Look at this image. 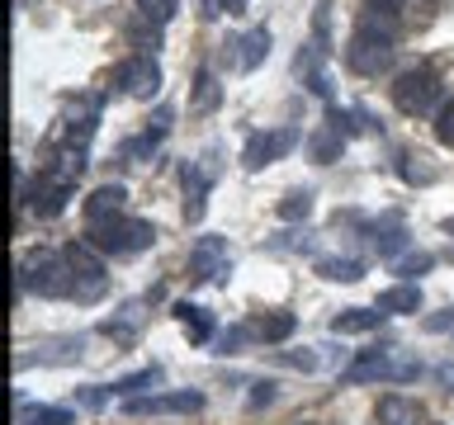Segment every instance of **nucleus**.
Wrapping results in <instances>:
<instances>
[{"mask_svg": "<svg viewBox=\"0 0 454 425\" xmlns=\"http://www.w3.org/2000/svg\"><path fill=\"white\" fill-rule=\"evenodd\" d=\"M417 374H421V359H411L397 345H379V350H364L340 374V382H411Z\"/></svg>", "mask_w": 454, "mask_h": 425, "instance_id": "3", "label": "nucleus"}, {"mask_svg": "<svg viewBox=\"0 0 454 425\" xmlns=\"http://www.w3.org/2000/svg\"><path fill=\"white\" fill-rule=\"evenodd\" d=\"M218 99H223V85H218V76L204 66L194 76V99H190V113H213L218 109Z\"/></svg>", "mask_w": 454, "mask_h": 425, "instance_id": "23", "label": "nucleus"}, {"mask_svg": "<svg viewBox=\"0 0 454 425\" xmlns=\"http://www.w3.org/2000/svg\"><path fill=\"white\" fill-rule=\"evenodd\" d=\"M67 255V265H71V279H76V303H99L109 289V279H105V260L95 255L90 241H71V246L62 251Z\"/></svg>", "mask_w": 454, "mask_h": 425, "instance_id": "6", "label": "nucleus"}, {"mask_svg": "<svg viewBox=\"0 0 454 425\" xmlns=\"http://www.w3.org/2000/svg\"><path fill=\"white\" fill-rule=\"evenodd\" d=\"M251 331H241V326H232V331L218 336V354H241V345H247Z\"/></svg>", "mask_w": 454, "mask_h": 425, "instance_id": "34", "label": "nucleus"}, {"mask_svg": "<svg viewBox=\"0 0 454 425\" xmlns=\"http://www.w3.org/2000/svg\"><path fill=\"white\" fill-rule=\"evenodd\" d=\"M123 411L128 416H194V411H204V392L180 388V392H156V397H128Z\"/></svg>", "mask_w": 454, "mask_h": 425, "instance_id": "10", "label": "nucleus"}, {"mask_svg": "<svg viewBox=\"0 0 454 425\" xmlns=\"http://www.w3.org/2000/svg\"><path fill=\"white\" fill-rule=\"evenodd\" d=\"M298 142H303L298 128H261V133H251L247 147H241V166H247V170H265V166L284 161Z\"/></svg>", "mask_w": 454, "mask_h": 425, "instance_id": "8", "label": "nucleus"}, {"mask_svg": "<svg viewBox=\"0 0 454 425\" xmlns=\"http://www.w3.org/2000/svg\"><path fill=\"white\" fill-rule=\"evenodd\" d=\"M322 57H326V48H317V42H312V48H303V52H298V76L308 81L312 95L332 99V81H326V71H322Z\"/></svg>", "mask_w": 454, "mask_h": 425, "instance_id": "19", "label": "nucleus"}, {"mask_svg": "<svg viewBox=\"0 0 454 425\" xmlns=\"http://www.w3.org/2000/svg\"><path fill=\"white\" fill-rule=\"evenodd\" d=\"M213 175H218V166H213V151L199 156V161H184V170H180V180H184V222H204Z\"/></svg>", "mask_w": 454, "mask_h": 425, "instance_id": "11", "label": "nucleus"}, {"mask_svg": "<svg viewBox=\"0 0 454 425\" xmlns=\"http://www.w3.org/2000/svg\"><path fill=\"white\" fill-rule=\"evenodd\" d=\"M383 317H388V312H379V307H346L332 317V331L336 336H364V331H379Z\"/></svg>", "mask_w": 454, "mask_h": 425, "instance_id": "16", "label": "nucleus"}, {"mask_svg": "<svg viewBox=\"0 0 454 425\" xmlns=\"http://www.w3.org/2000/svg\"><path fill=\"white\" fill-rule=\"evenodd\" d=\"M445 236H454V218H445Z\"/></svg>", "mask_w": 454, "mask_h": 425, "instance_id": "40", "label": "nucleus"}, {"mask_svg": "<svg viewBox=\"0 0 454 425\" xmlns=\"http://www.w3.org/2000/svg\"><path fill=\"white\" fill-rule=\"evenodd\" d=\"M303 425H312V421H303Z\"/></svg>", "mask_w": 454, "mask_h": 425, "instance_id": "41", "label": "nucleus"}, {"mask_svg": "<svg viewBox=\"0 0 454 425\" xmlns=\"http://www.w3.org/2000/svg\"><path fill=\"white\" fill-rule=\"evenodd\" d=\"M227 265H232V246H227V236H199L190 246V279L194 283L227 274Z\"/></svg>", "mask_w": 454, "mask_h": 425, "instance_id": "12", "label": "nucleus"}, {"mask_svg": "<svg viewBox=\"0 0 454 425\" xmlns=\"http://www.w3.org/2000/svg\"><path fill=\"white\" fill-rule=\"evenodd\" d=\"M20 425H76V416H71V406H24Z\"/></svg>", "mask_w": 454, "mask_h": 425, "instance_id": "28", "label": "nucleus"}, {"mask_svg": "<svg viewBox=\"0 0 454 425\" xmlns=\"http://www.w3.org/2000/svg\"><path fill=\"white\" fill-rule=\"evenodd\" d=\"M284 364H294V368H303V374H312V368H317V354H312V350H303V354H284Z\"/></svg>", "mask_w": 454, "mask_h": 425, "instance_id": "37", "label": "nucleus"}, {"mask_svg": "<svg viewBox=\"0 0 454 425\" xmlns=\"http://www.w3.org/2000/svg\"><path fill=\"white\" fill-rule=\"evenodd\" d=\"M176 321L190 331V340H199V345H204V340H213V317H208L199 303H176Z\"/></svg>", "mask_w": 454, "mask_h": 425, "instance_id": "22", "label": "nucleus"}, {"mask_svg": "<svg viewBox=\"0 0 454 425\" xmlns=\"http://www.w3.org/2000/svg\"><path fill=\"white\" fill-rule=\"evenodd\" d=\"M374 421H379V425H421V421H426V411H421L417 402H411V397L388 392V397H379Z\"/></svg>", "mask_w": 454, "mask_h": 425, "instance_id": "14", "label": "nucleus"}, {"mask_svg": "<svg viewBox=\"0 0 454 425\" xmlns=\"http://www.w3.org/2000/svg\"><path fill=\"white\" fill-rule=\"evenodd\" d=\"M99 113H105V99H99V95H76V99H71L67 113H62V151H76V156L90 151Z\"/></svg>", "mask_w": 454, "mask_h": 425, "instance_id": "7", "label": "nucleus"}, {"mask_svg": "<svg viewBox=\"0 0 454 425\" xmlns=\"http://www.w3.org/2000/svg\"><path fill=\"white\" fill-rule=\"evenodd\" d=\"M247 5H251V0H208V10L204 14H247Z\"/></svg>", "mask_w": 454, "mask_h": 425, "instance_id": "36", "label": "nucleus"}, {"mask_svg": "<svg viewBox=\"0 0 454 425\" xmlns=\"http://www.w3.org/2000/svg\"><path fill=\"white\" fill-rule=\"evenodd\" d=\"M317 274L332 283H355L364 279V260H350V255H332V260H317Z\"/></svg>", "mask_w": 454, "mask_h": 425, "instance_id": "24", "label": "nucleus"}, {"mask_svg": "<svg viewBox=\"0 0 454 425\" xmlns=\"http://www.w3.org/2000/svg\"><path fill=\"white\" fill-rule=\"evenodd\" d=\"M435 378L445 382V392H454V364H440V368H435Z\"/></svg>", "mask_w": 454, "mask_h": 425, "instance_id": "39", "label": "nucleus"}, {"mask_svg": "<svg viewBox=\"0 0 454 425\" xmlns=\"http://www.w3.org/2000/svg\"><path fill=\"white\" fill-rule=\"evenodd\" d=\"M270 42H275V38H270L265 24L247 28V34L237 38V48H241V52H237V66H241V71H255V66H261L265 57H270Z\"/></svg>", "mask_w": 454, "mask_h": 425, "instance_id": "18", "label": "nucleus"}, {"mask_svg": "<svg viewBox=\"0 0 454 425\" xmlns=\"http://www.w3.org/2000/svg\"><path fill=\"white\" fill-rule=\"evenodd\" d=\"M308 151H312V161H317V166H332L336 156L346 151V133H340L336 123H322L317 133L308 137Z\"/></svg>", "mask_w": 454, "mask_h": 425, "instance_id": "20", "label": "nucleus"}, {"mask_svg": "<svg viewBox=\"0 0 454 425\" xmlns=\"http://www.w3.org/2000/svg\"><path fill=\"white\" fill-rule=\"evenodd\" d=\"M114 212H128V189L123 184H99V189L85 198V222L114 218Z\"/></svg>", "mask_w": 454, "mask_h": 425, "instance_id": "15", "label": "nucleus"}, {"mask_svg": "<svg viewBox=\"0 0 454 425\" xmlns=\"http://www.w3.org/2000/svg\"><path fill=\"white\" fill-rule=\"evenodd\" d=\"M393 34L397 28L369 19V14H360V24H355V34L346 42V66L355 71V76H379V71L393 66Z\"/></svg>", "mask_w": 454, "mask_h": 425, "instance_id": "2", "label": "nucleus"}, {"mask_svg": "<svg viewBox=\"0 0 454 425\" xmlns=\"http://www.w3.org/2000/svg\"><path fill=\"white\" fill-rule=\"evenodd\" d=\"M426 331H431V336H445V331H454V307H440L435 317H426Z\"/></svg>", "mask_w": 454, "mask_h": 425, "instance_id": "35", "label": "nucleus"}, {"mask_svg": "<svg viewBox=\"0 0 454 425\" xmlns=\"http://www.w3.org/2000/svg\"><path fill=\"white\" fill-rule=\"evenodd\" d=\"M81 345L85 340L81 336H62V340H48V345H34L38 354H14V368H28V364H71V359H81Z\"/></svg>", "mask_w": 454, "mask_h": 425, "instance_id": "13", "label": "nucleus"}, {"mask_svg": "<svg viewBox=\"0 0 454 425\" xmlns=\"http://www.w3.org/2000/svg\"><path fill=\"white\" fill-rule=\"evenodd\" d=\"M435 142L440 147H454V99L440 109V119H435Z\"/></svg>", "mask_w": 454, "mask_h": 425, "instance_id": "33", "label": "nucleus"}, {"mask_svg": "<svg viewBox=\"0 0 454 425\" xmlns=\"http://www.w3.org/2000/svg\"><path fill=\"white\" fill-rule=\"evenodd\" d=\"M85 241L99 255H142V251H152L156 227L147 218H133V212H114V218L85 222Z\"/></svg>", "mask_w": 454, "mask_h": 425, "instance_id": "1", "label": "nucleus"}, {"mask_svg": "<svg viewBox=\"0 0 454 425\" xmlns=\"http://www.w3.org/2000/svg\"><path fill=\"white\" fill-rule=\"evenodd\" d=\"M114 85L133 99H156L161 95V66H156L152 52H133L114 66Z\"/></svg>", "mask_w": 454, "mask_h": 425, "instance_id": "9", "label": "nucleus"}, {"mask_svg": "<svg viewBox=\"0 0 454 425\" xmlns=\"http://www.w3.org/2000/svg\"><path fill=\"white\" fill-rule=\"evenodd\" d=\"M20 289H34L38 298H71L76 293V279H71V265L62 251H34L20 265Z\"/></svg>", "mask_w": 454, "mask_h": 425, "instance_id": "4", "label": "nucleus"}, {"mask_svg": "<svg viewBox=\"0 0 454 425\" xmlns=\"http://www.w3.org/2000/svg\"><path fill=\"white\" fill-rule=\"evenodd\" d=\"M403 175H407L411 184H431V180H435V170L426 166V156H417V151H403Z\"/></svg>", "mask_w": 454, "mask_h": 425, "instance_id": "31", "label": "nucleus"}, {"mask_svg": "<svg viewBox=\"0 0 454 425\" xmlns=\"http://www.w3.org/2000/svg\"><path fill=\"white\" fill-rule=\"evenodd\" d=\"M279 218L284 222H298V218H308V212H312V189H289V194H284L279 198Z\"/></svg>", "mask_w": 454, "mask_h": 425, "instance_id": "29", "label": "nucleus"}, {"mask_svg": "<svg viewBox=\"0 0 454 425\" xmlns=\"http://www.w3.org/2000/svg\"><path fill=\"white\" fill-rule=\"evenodd\" d=\"M275 402V382H255V392H251V406H270Z\"/></svg>", "mask_w": 454, "mask_h": 425, "instance_id": "38", "label": "nucleus"}, {"mask_svg": "<svg viewBox=\"0 0 454 425\" xmlns=\"http://www.w3.org/2000/svg\"><path fill=\"white\" fill-rule=\"evenodd\" d=\"M156 382H161V364H147V368H137V374L119 378L109 392H114V397H137L142 388H156Z\"/></svg>", "mask_w": 454, "mask_h": 425, "instance_id": "27", "label": "nucleus"}, {"mask_svg": "<svg viewBox=\"0 0 454 425\" xmlns=\"http://www.w3.org/2000/svg\"><path fill=\"white\" fill-rule=\"evenodd\" d=\"M393 104L407 113V119H421L440 104V76L431 66H407L393 76Z\"/></svg>", "mask_w": 454, "mask_h": 425, "instance_id": "5", "label": "nucleus"}, {"mask_svg": "<svg viewBox=\"0 0 454 425\" xmlns=\"http://www.w3.org/2000/svg\"><path fill=\"white\" fill-rule=\"evenodd\" d=\"M374 251L383 255V260H397V255L407 251V232L397 227V218H388L383 227H374Z\"/></svg>", "mask_w": 454, "mask_h": 425, "instance_id": "25", "label": "nucleus"}, {"mask_svg": "<svg viewBox=\"0 0 454 425\" xmlns=\"http://www.w3.org/2000/svg\"><path fill=\"white\" fill-rule=\"evenodd\" d=\"M137 10L147 14L152 24H170V19H176V10H180V0H137Z\"/></svg>", "mask_w": 454, "mask_h": 425, "instance_id": "32", "label": "nucleus"}, {"mask_svg": "<svg viewBox=\"0 0 454 425\" xmlns=\"http://www.w3.org/2000/svg\"><path fill=\"white\" fill-rule=\"evenodd\" d=\"M137 321H142L137 303H128V307H123V317H109V321H99V331H105L109 340H119V345H128V340L137 336Z\"/></svg>", "mask_w": 454, "mask_h": 425, "instance_id": "26", "label": "nucleus"}, {"mask_svg": "<svg viewBox=\"0 0 454 425\" xmlns=\"http://www.w3.org/2000/svg\"><path fill=\"white\" fill-rule=\"evenodd\" d=\"M294 331H298V317H294V312H265V317L255 321V336H261L265 345H284Z\"/></svg>", "mask_w": 454, "mask_h": 425, "instance_id": "21", "label": "nucleus"}, {"mask_svg": "<svg viewBox=\"0 0 454 425\" xmlns=\"http://www.w3.org/2000/svg\"><path fill=\"white\" fill-rule=\"evenodd\" d=\"M379 312H388V317H411V312H421V283H393V289L379 293Z\"/></svg>", "mask_w": 454, "mask_h": 425, "instance_id": "17", "label": "nucleus"}, {"mask_svg": "<svg viewBox=\"0 0 454 425\" xmlns=\"http://www.w3.org/2000/svg\"><path fill=\"white\" fill-rule=\"evenodd\" d=\"M431 265H435V255H426V251H417V255L407 251V255H397V260H393V269H397V274H403L407 283L417 279V274H426Z\"/></svg>", "mask_w": 454, "mask_h": 425, "instance_id": "30", "label": "nucleus"}]
</instances>
